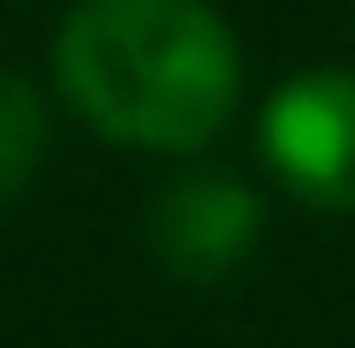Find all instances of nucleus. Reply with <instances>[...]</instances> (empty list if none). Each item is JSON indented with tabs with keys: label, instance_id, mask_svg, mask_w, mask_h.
Here are the masks:
<instances>
[{
	"label": "nucleus",
	"instance_id": "f257e3e1",
	"mask_svg": "<svg viewBox=\"0 0 355 348\" xmlns=\"http://www.w3.org/2000/svg\"><path fill=\"white\" fill-rule=\"evenodd\" d=\"M53 76L98 137L197 151L234 114L242 53L205 0H76L53 38Z\"/></svg>",
	"mask_w": 355,
	"mask_h": 348
},
{
	"label": "nucleus",
	"instance_id": "f03ea898",
	"mask_svg": "<svg viewBox=\"0 0 355 348\" xmlns=\"http://www.w3.org/2000/svg\"><path fill=\"white\" fill-rule=\"evenodd\" d=\"M265 159L318 212H355V69H310L265 106Z\"/></svg>",
	"mask_w": 355,
	"mask_h": 348
},
{
	"label": "nucleus",
	"instance_id": "7ed1b4c3",
	"mask_svg": "<svg viewBox=\"0 0 355 348\" xmlns=\"http://www.w3.org/2000/svg\"><path fill=\"white\" fill-rule=\"evenodd\" d=\"M257 227H265V212H257V197L242 182L197 174V182H182V190L159 197V212H151V250H159V265H174V273H189V280H219L227 265H242L257 250Z\"/></svg>",
	"mask_w": 355,
	"mask_h": 348
},
{
	"label": "nucleus",
	"instance_id": "20e7f679",
	"mask_svg": "<svg viewBox=\"0 0 355 348\" xmlns=\"http://www.w3.org/2000/svg\"><path fill=\"white\" fill-rule=\"evenodd\" d=\"M38 159H46V106L15 69H0V212L23 197Z\"/></svg>",
	"mask_w": 355,
	"mask_h": 348
}]
</instances>
